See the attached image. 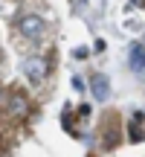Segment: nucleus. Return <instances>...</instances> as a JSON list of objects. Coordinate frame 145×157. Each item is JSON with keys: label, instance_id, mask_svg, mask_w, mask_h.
Here are the masks:
<instances>
[{"label": "nucleus", "instance_id": "7ed1b4c3", "mask_svg": "<svg viewBox=\"0 0 145 157\" xmlns=\"http://www.w3.org/2000/svg\"><path fill=\"white\" fill-rule=\"evenodd\" d=\"M90 90H93L96 99H107V93H110V84H107L105 76H93V78H90Z\"/></svg>", "mask_w": 145, "mask_h": 157}, {"label": "nucleus", "instance_id": "39448f33", "mask_svg": "<svg viewBox=\"0 0 145 157\" xmlns=\"http://www.w3.org/2000/svg\"><path fill=\"white\" fill-rule=\"evenodd\" d=\"M131 67H134L136 73H142V44L139 41L131 47Z\"/></svg>", "mask_w": 145, "mask_h": 157}, {"label": "nucleus", "instance_id": "f03ea898", "mask_svg": "<svg viewBox=\"0 0 145 157\" xmlns=\"http://www.w3.org/2000/svg\"><path fill=\"white\" fill-rule=\"evenodd\" d=\"M23 73H26V78H32V82H41L44 73H46V64L41 58H29V61H23Z\"/></svg>", "mask_w": 145, "mask_h": 157}, {"label": "nucleus", "instance_id": "423d86ee", "mask_svg": "<svg viewBox=\"0 0 145 157\" xmlns=\"http://www.w3.org/2000/svg\"><path fill=\"white\" fill-rule=\"evenodd\" d=\"M72 87H76L78 93H81V90H84V82H81V78H78V76H76V78H72Z\"/></svg>", "mask_w": 145, "mask_h": 157}, {"label": "nucleus", "instance_id": "6e6552de", "mask_svg": "<svg viewBox=\"0 0 145 157\" xmlns=\"http://www.w3.org/2000/svg\"><path fill=\"white\" fill-rule=\"evenodd\" d=\"M0 96H3V87H0Z\"/></svg>", "mask_w": 145, "mask_h": 157}, {"label": "nucleus", "instance_id": "20e7f679", "mask_svg": "<svg viewBox=\"0 0 145 157\" xmlns=\"http://www.w3.org/2000/svg\"><path fill=\"white\" fill-rule=\"evenodd\" d=\"M128 137H131V143H142V113H139V111H136L134 117H131Z\"/></svg>", "mask_w": 145, "mask_h": 157}, {"label": "nucleus", "instance_id": "0eeeda50", "mask_svg": "<svg viewBox=\"0 0 145 157\" xmlns=\"http://www.w3.org/2000/svg\"><path fill=\"white\" fill-rule=\"evenodd\" d=\"M72 56H76V58H87V50H84V47H78V50H72Z\"/></svg>", "mask_w": 145, "mask_h": 157}, {"label": "nucleus", "instance_id": "f257e3e1", "mask_svg": "<svg viewBox=\"0 0 145 157\" xmlns=\"http://www.w3.org/2000/svg\"><path fill=\"white\" fill-rule=\"evenodd\" d=\"M20 35H26V38H41V35H44V21H41L38 15L20 17Z\"/></svg>", "mask_w": 145, "mask_h": 157}]
</instances>
